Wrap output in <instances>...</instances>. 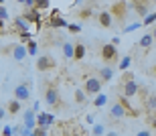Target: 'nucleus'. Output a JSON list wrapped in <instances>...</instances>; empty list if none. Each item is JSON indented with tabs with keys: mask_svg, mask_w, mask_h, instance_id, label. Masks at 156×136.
I'll list each match as a JSON object with an SVG mask.
<instances>
[{
	"mask_svg": "<svg viewBox=\"0 0 156 136\" xmlns=\"http://www.w3.org/2000/svg\"><path fill=\"white\" fill-rule=\"evenodd\" d=\"M105 104H108V95L105 94H98L95 95V100H93V106L95 108H104Z\"/></svg>",
	"mask_w": 156,
	"mask_h": 136,
	"instance_id": "obj_21",
	"label": "nucleus"
},
{
	"mask_svg": "<svg viewBox=\"0 0 156 136\" xmlns=\"http://www.w3.org/2000/svg\"><path fill=\"white\" fill-rule=\"evenodd\" d=\"M146 108H148L150 112L156 110V95H148V98H146Z\"/></svg>",
	"mask_w": 156,
	"mask_h": 136,
	"instance_id": "obj_26",
	"label": "nucleus"
},
{
	"mask_svg": "<svg viewBox=\"0 0 156 136\" xmlns=\"http://www.w3.org/2000/svg\"><path fill=\"white\" fill-rule=\"evenodd\" d=\"M14 27L18 29V33H33V30H30V23L23 16V14L14 18Z\"/></svg>",
	"mask_w": 156,
	"mask_h": 136,
	"instance_id": "obj_13",
	"label": "nucleus"
},
{
	"mask_svg": "<svg viewBox=\"0 0 156 136\" xmlns=\"http://www.w3.org/2000/svg\"><path fill=\"white\" fill-rule=\"evenodd\" d=\"M79 16L81 18H89V16H91V10H89V8H83V10L79 12Z\"/></svg>",
	"mask_w": 156,
	"mask_h": 136,
	"instance_id": "obj_35",
	"label": "nucleus"
},
{
	"mask_svg": "<svg viewBox=\"0 0 156 136\" xmlns=\"http://www.w3.org/2000/svg\"><path fill=\"white\" fill-rule=\"evenodd\" d=\"M138 91H140V85H138V81L136 79H130V81H126L124 83V89H122V100H132V98H136L138 95Z\"/></svg>",
	"mask_w": 156,
	"mask_h": 136,
	"instance_id": "obj_3",
	"label": "nucleus"
},
{
	"mask_svg": "<svg viewBox=\"0 0 156 136\" xmlns=\"http://www.w3.org/2000/svg\"><path fill=\"white\" fill-rule=\"evenodd\" d=\"M83 57H85V45H83V43H77L75 45V53H73V59L81 61Z\"/></svg>",
	"mask_w": 156,
	"mask_h": 136,
	"instance_id": "obj_19",
	"label": "nucleus"
},
{
	"mask_svg": "<svg viewBox=\"0 0 156 136\" xmlns=\"http://www.w3.org/2000/svg\"><path fill=\"white\" fill-rule=\"evenodd\" d=\"M0 132H2V126H0Z\"/></svg>",
	"mask_w": 156,
	"mask_h": 136,
	"instance_id": "obj_43",
	"label": "nucleus"
},
{
	"mask_svg": "<svg viewBox=\"0 0 156 136\" xmlns=\"http://www.w3.org/2000/svg\"><path fill=\"white\" fill-rule=\"evenodd\" d=\"M33 132L35 130H30V128H27V126H20V134L18 136H33Z\"/></svg>",
	"mask_w": 156,
	"mask_h": 136,
	"instance_id": "obj_32",
	"label": "nucleus"
},
{
	"mask_svg": "<svg viewBox=\"0 0 156 136\" xmlns=\"http://www.w3.org/2000/svg\"><path fill=\"white\" fill-rule=\"evenodd\" d=\"M23 16L29 20V23H35L37 27H41V12L35 10V8H30V10H24L23 12Z\"/></svg>",
	"mask_w": 156,
	"mask_h": 136,
	"instance_id": "obj_14",
	"label": "nucleus"
},
{
	"mask_svg": "<svg viewBox=\"0 0 156 136\" xmlns=\"http://www.w3.org/2000/svg\"><path fill=\"white\" fill-rule=\"evenodd\" d=\"M152 71H154V75H156V65H154V69H152Z\"/></svg>",
	"mask_w": 156,
	"mask_h": 136,
	"instance_id": "obj_42",
	"label": "nucleus"
},
{
	"mask_svg": "<svg viewBox=\"0 0 156 136\" xmlns=\"http://www.w3.org/2000/svg\"><path fill=\"white\" fill-rule=\"evenodd\" d=\"M142 27V23H132V24H128L126 29H124V33H134L136 29H140Z\"/></svg>",
	"mask_w": 156,
	"mask_h": 136,
	"instance_id": "obj_31",
	"label": "nucleus"
},
{
	"mask_svg": "<svg viewBox=\"0 0 156 136\" xmlns=\"http://www.w3.org/2000/svg\"><path fill=\"white\" fill-rule=\"evenodd\" d=\"M23 122H24L27 128L35 130L37 128V114L33 112V110H23Z\"/></svg>",
	"mask_w": 156,
	"mask_h": 136,
	"instance_id": "obj_11",
	"label": "nucleus"
},
{
	"mask_svg": "<svg viewBox=\"0 0 156 136\" xmlns=\"http://www.w3.org/2000/svg\"><path fill=\"white\" fill-rule=\"evenodd\" d=\"M136 136H152V132L148 130V128H144V130H140V132H136Z\"/></svg>",
	"mask_w": 156,
	"mask_h": 136,
	"instance_id": "obj_37",
	"label": "nucleus"
},
{
	"mask_svg": "<svg viewBox=\"0 0 156 136\" xmlns=\"http://www.w3.org/2000/svg\"><path fill=\"white\" fill-rule=\"evenodd\" d=\"M116 57H118V47H114L112 43H108V45L101 47V59L104 61L112 63V61H116Z\"/></svg>",
	"mask_w": 156,
	"mask_h": 136,
	"instance_id": "obj_9",
	"label": "nucleus"
},
{
	"mask_svg": "<svg viewBox=\"0 0 156 136\" xmlns=\"http://www.w3.org/2000/svg\"><path fill=\"white\" fill-rule=\"evenodd\" d=\"M0 136H12V126H2Z\"/></svg>",
	"mask_w": 156,
	"mask_h": 136,
	"instance_id": "obj_33",
	"label": "nucleus"
},
{
	"mask_svg": "<svg viewBox=\"0 0 156 136\" xmlns=\"http://www.w3.org/2000/svg\"><path fill=\"white\" fill-rule=\"evenodd\" d=\"M6 112H8V114H18V112H20V102L10 100V102H8V106H6Z\"/></svg>",
	"mask_w": 156,
	"mask_h": 136,
	"instance_id": "obj_20",
	"label": "nucleus"
},
{
	"mask_svg": "<svg viewBox=\"0 0 156 136\" xmlns=\"http://www.w3.org/2000/svg\"><path fill=\"white\" fill-rule=\"evenodd\" d=\"M39 108H41V104H39V102H33V112H39Z\"/></svg>",
	"mask_w": 156,
	"mask_h": 136,
	"instance_id": "obj_39",
	"label": "nucleus"
},
{
	"mask_svg": "<svg viewBox=\"0 0 156 136\" xmlns=\"http://www.w3.org/2000/svg\"><path fill=\"white\" fill-rule=\"evenodd\" d=\"M8 53H10V57L16 61V63H23V61L29 57V53H27V45H20V43H18V45H12V47L8 49Z\"/></svg>",
	"mask_w": 156,
	"mask_h": 136,
	"instance_id": "obj_5",
	"label": "nucleus"
},
{
	"mask_svg": "<svg viewBox=\"0 0 156 136\" xmlns=\"http://www.w3.org/2000/svg\"><path fill=\"white\" fill-rule=\"evenodd\" d=\"M45 102H47V106H53V108H57L59 104H61V95H59L57 88H53V85H49L45 91Z\"/></svg>",
	"mask_w": 156,
	"mask_h": 136,
	"instance_id": "obj_7",
	"label": "nucleus"
},
{
	"mask_svg": "<svg viewBox=\"0 0 156 136\" xmlns=\"http://www.w3.org/2000/svg\"><path fill=\"white\" fill-rule=\"evenodd\" d=\"M55 124V116L51 112H41L37 114V128H43V130L49 132V128Z\"/></svg>",
	"mask_w": 156,
	"mask_h": 136,
	"instance_id": "obj_4",
	"label": "nucleus"
},
{
	"mask_svg": "<svg viewBox=\"0 0 156 136\" xmlns=\"http://www.w3.org/2000/svg\"><path fill=\"white\" fill-rule=\"evenodd\" d=\"M75 102H77V104H83V102H85V94H83V89H75Z\"/></svg>",
	"mask_w": 156,
	"mask_h": 136,
	"instance_id": "obj_29",
	"label": "nucleus"
},
{
	"mask_svg": "<svg viewBox=\"0 0 156 136\" xmlns=\"http://www.w3.org/2000/svg\"><path fill=\"white\" fill-rule=\"evenodd\" d=\"M101 91V81H99L95 75H89L85 77V89H83V94H89V95H98Z\"/></svg>",
	"mask_w": 156,
	"mask_h": 136,
	"instance_id": "obj_2",
	"label": "nucleus"
},
{
	"mask_svg": "<svg viewBox=\"0 0 156 136\" xmlns=\"http://www.w3.org/2000/svg\"><path fill=\"white\" fill-rule=\"evenodd\" d=\"M33 136H35V134H33Z\"/></svg>",
	"mask_w": 156,
	"mask_h": 136,
	"instance_id": "obj_44",
	"label": "nucleus"
},
{
	"mask_svg": "<svg viewBox=\"0 0 156 136\" xmlns=\"http://www.w3.org/2000/svg\"><path fill=\"white\" fill-rule=\"evenodd\" d=\"M105 136H120V134H118V130H110V132H105Z\"/></svg>",
	"mask_w": 156,
	"mask_h": 136,
	"instance_id": "obj_40",
	"label": "nucleus"
},
{
	"mask_svg": "<svg viewBox=\"0 0 156 136\" xmlns=\"http://www.w3.org/2000/svg\"><path fill=\"white\" fill-rule=\"evenodd\" d=\"M128 110H132V108L128 106L126 100L114 102V104L110 106V118H112V120H122L124 116H128Z\"/></svg>",
	"mask_w": 156,
	"mask_h": 136,
	"instance_id": "obj_1",
	"label": "nucleus"
},
{
	"mask_svg": "<svg viewBox=\"0 0 156 136\" xmlns=\"http://www.w3.org/2000/svg\"><path fill=\"white\" fill-rule=\"evenodd\" d=\"M24 10H30V8H35V0H27V2H23Z\"/></svg>",
	"mask_w": 156,
	"mask_h": 136,
	"instance_id": "obj_34",
	"label": "nucleus"
},
{
	"mask_svg": "<svg viewBox=\"0 0 156 136\" xmlns=\"http://www.w3.org/2000/svg\"><path fill=\"white\" fill-rule=\"evenodd\" d=\"M55 67V59H53L51 55H41L39 59H37V69L39 71H49Z\"/></svg>",
	"mask_w": 156,
	"mask_h": 136,
	"instance_id": "obj_10",
	"label": "nucleus"
},
{
	"mask_svg": "<svg viewBox=\"0 0 156 136\" xmlns=\"http://www.w3.org/2000/svg\"><path fill=\"white\" fill-rule=\"evenodd\" d=\"M67 24H69V23L61 18L59 10H53L51 12V16H49V27H51L53 30H55V29H67Z\"/></svg>",
	"mask_w": 156,
	"mask_h": 136,
	"instance_id": "obj_8",
	"label": "nucleus"
},
{
	"mask_svg": "<svg viewBox=\"0 0 156 136\" xmlns=\"http://www.w3.org/2000/svg\"><path fill=\"white\" fill-rule=\"evenodd\" d=\"M130 8H134V10L138 12L142 18L150 12V4H148V2H134V4H130Z\"/></svg>",
	"mask_w": 156,
	"mask_h": 136,
	"instance_id": "obj_16",
	"label": "nucleus"
},
{
	"mask_svg": "<svg viewBox=\"0 0 156 136\" xmlns=\"http://www.w3.org/2000/svg\"><path fill=\"white\" fill-rule=\"evenodd\" d=\"M150 35H152V39H154V41H156V27H154V30H152Z\"/></svg>",
	"mask_w": 156,
	"mask_h": 136,
	"instance_id": "obj_41",
	"label": "nucleus"
},
{
	"mask_svg": "<svg viewBox=\"0 0 156 136\" xmlns=\"http://www.w3.org/2000/svg\"><path fill=\"white\" fill-rule=\"evenodd\" d=\"M37 51H39V45H37V41H35V39L27 43V53H29L30 57H35V55H37Z\"/></svg>",
	"mask_w": 156,
	"mask_h": 136,
	"instance_id": "obj_22",
	"label": "nucleus"
},
{
	"mask_svg": "<svg viewBox=\"0 0 156 136\" xmlns=\"http://www.w3.org/2000/svg\"><path fill=\"white\" fill-rule=\"evenodd\" d=\"M105 126L104 124H93V128H91V134L93 136H105Z\"/></svg>",
	"mask_w": 156,
	"mask_h": 136,
	"instance_id": "obj_23",
	"label": "nucleus"
},
{
	"mask_svg": "<svg viewBox=\"0 0 156 136\" xmlns=\"http://www.w3.org/2000/svg\"><path fill=\"white\" fill-rule=\"evenodd\" d=\"M6 114H8V112H6L4 108H0V122H2V120H4V118H6Z\"/></svg>",
	"mask_w": 156,
	"mask_h": 136,
	"instance_id": "obj_38",
	"label": "nucleus"
},
{
	"mask_svg": "<svg viewBox=\"0 0 156 136\" xmlns=\"http://www.w3.org/2000/svg\"><path fill=\"white\" fill-rule=\"evenodd\" d=\"M98 20H99V24H101V27L110 29L112 23H114V16H112L110 10H101V12H99V16H98Z\"/></svg>",
	"mask_w": 156,
	"mask_h": 136,
	"instance_id": "obj_15",
	"label": "nucleus"
},
{
	"mask_svg": "<svg viewBox=\"0 0 156 136\" xmlns=\"http://www.w3.org/2000/svg\"><path fill=\"white\" fill-rule=\"evenodd\" d=\"M61 51H63V57H65V59H73V53H75V45L67 41V43H63Z\"/></svg>",
	"mask_w": 156,
	"mask_h": 136,
	"instance_id": "obj_18",
	"label": "nucleus"
},
{
	"mask_svg": "<svg viewBox=\"0 0 156 136\" xmlns=\"http://www.w3.org/2000/svg\"><path fill=\"white\" fill-rule=\"evenodd\" d=\"M152 23H156V10L154 12H148V14L142 18V24H146V27H148V24H152Z\"/></svg>",
	"mask_w": 156,
	"mask_h": 136,
	"instance_id": "obj_25",
	"label": "nucleus"
},
{
	"mask_svg": "<svg viewBox=\"0 0 156 136\" xmlns=\"http://www.w3.org/2000/svg\"><path fill=\"white\" fill-rule=\"evenodd\" d=\"M67 30L73 33V35H77V33H81V27H79V24H75V23H69V24H67Z\"/></svg>",
	"mask_w": 156,
	"mask_h": 136,
	"instance_id": "obj_28",
	"label": "nucleus"
},
{
	"mask_svg": "<svg viewBox=\"0 0 156 136\" xmlns=\"http://www.w3.org/2000/svg\"><path fill=\"white\" fill-rule=\"evenodd\" d=\"M35 136H49V132L43 130V128H35V132H33Z\"/></svg>",
	"mask_w": 156,
	"mask_h": 136,
	"instance_id": "obj_36",
	"label": "nucleus"
},
{
	"mask_svg": "<svg viewBox=\"0 0 156 136\" xmlns=\"http://www.w3.org/2000/svg\"><path fill=\"white\" fill-rule=\"evenodd\" d=\"M47 8H51V2H47V0L35 2V10H47Z\"/></svg>",
	"mask_w": 156,
	"mask_h": 136,
	"instance_id": "obj_27",
	"label": "nucleus"
},
{
	"mask_svg": "<svg viewBox=\"0 0 156 136\" xmlns=\"http://www.w3.org/2000/svg\"><path fill=\"white\" fill-rule=\"evenodd\" d=\"M114 73H116V71H114V67H112V65H104L101 69H99L98 79L101 83H108V81H112V79H114Z\"/></svg>",
	"mask_w": 156,
	"mask_h": 136,
	"instance_id": "obj_12",
	"label": "nucleus"
},
{
	"mask_svg": "<svg viewBox=\"0 0 156 136\" xmlns=\"http://www.w3.org/2000/svg\"><path fill=\"white\" fill-rule=\"evenodd\" d=\"M30 98V83L24 81V83H18L14 88V100L16 102H27Z\"/></svg>",
	"mask_w": 156,
	"mask_h": 136,
	"instance_id": "obj_6",
	"label": "nucleus"
},
{
	"mask_svg": "<svg viewBox=\"0 0 156 136\" xmlns=\"http://www.w3.org/2000/svg\"><path fill=\"white\" fill-rule=\"evenodd\" d=\"M152 43H154V39H152V35L150 33H146V35H142V39H140V49H142V51H148V49L152 47Z\"/></svg>",
	"mask_w": 156,
	"mask_h": 136,
	"instance_id": "obj_17",
	"label": "nucleus"
},
{
	"mask_svg": "<svg viewBox=\"0 0 156 136\" xmlns=\"http://www.w3.org/2000/svg\"><path fill=\"white\" fill-rule=\"evenodd\" d=\"M130 63H132V57H130V55H126V57H122V61H120V71H128Z\"/></svg>",
	"mask_w": 156,
	"mask_h": 136,
	"instance_id": "obj_24",
	"label": "nucleus"
},
{
	"mask_svg": "<svg viewBox=\"0 0 156 136\" xmlns=\"http://www.w3.org/2000/svg\"><path fill=\"white\" fill-rule=\"evenodd\" d=\"M29 41H33V33H20V45H24Z\"/></svg>",
	"mask_w": 156,
	"mask_h": 136,
	"instance_id": "obj_30",
	"label": "nucleus"
}]
</instances>
